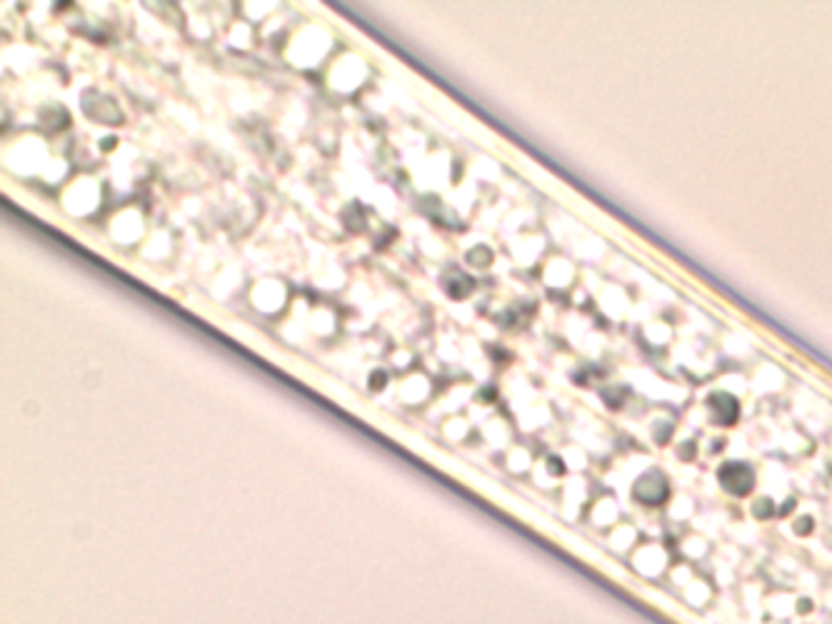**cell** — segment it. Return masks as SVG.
Listing matches in <instances>:
<instances>
[{"label": "cell", "instance_id": "1", "mask_svg": "<svg viewBox=\"0 0 832 624\" xmlns=\"http://www.w3.org/2000/svg\"><path fill=\"white\" fill-rule=\"evenodd\" d=\"M723 482L728 489H732V492L742 494L747 492V489L752 487V475L747 472L742 465H730L723 470Z\"/></svg>", "mask_w": 832, "mask_h": 624}, {"label": "cell", "instance_id": "2", "mask_svg": "<svg viewBox=\"0 0 832 624\" xmlns=\"http://www.w3.org/2000/svg\"><path fill=\"white\" fill-rule=\"evenodd\" d=\"M710 408L715 410L718 422H732L735 415H737V405H735V400H730L728 395H715L713 400H710Z\"/></svg>", "mask_w": 832, "mask_h": 624}]
</instances>
